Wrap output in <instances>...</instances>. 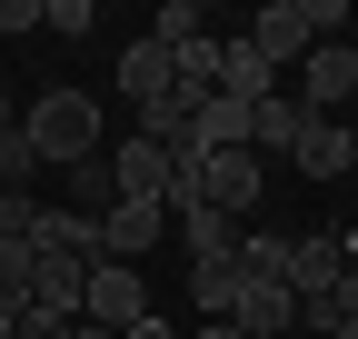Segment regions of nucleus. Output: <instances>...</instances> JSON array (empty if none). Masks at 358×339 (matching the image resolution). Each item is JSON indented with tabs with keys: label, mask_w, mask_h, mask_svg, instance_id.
Listing matches in <instances>:
<instances>
[{
	"label": "nucleus",
	"mask_w": 358,
	"mask_h": 339,
	"mask_svg": "<svg viewBox=\"0 0 358 339\" xmlns=\"http://www.w3.org/2000/svg\"><path fill=\"white\" fill-rule=\"evenodd\" d=\"M20 130L40 150V170H80V160H100V100L90 90H50V100L20 110Z\"/></svg>",
	"instance_id": "nucleus-1"
},
{
	"label": "nucleus",
	"mask_w": 358,
	"mask_h": 339,
	"mask_svg": "<svg viewBox=\"0 0 358 339\" xmlns=\"http://www.w3.org/2000/svg\"><path fill=\"white\" fill-rule=\"evenodd\" d=\"M80 319H90V329H110V339H120V329H140V319H150V279H140V270H120V260H90Z\"/></svg>",
	"instance_id": "nucleus-2"
},
{
	"label": "nucleus",
	"mask_w": 358,
	"mask_h": 339,
	"mask_svg": "<svg viewBox=\"0 0 358 339\" xmlns=\"http://www.w3.org/2000/svg\"><path fill=\"white\" fill-rule=\"evenodd\" d=\"M308 120H338L348 100H358V50H348V40H319V50H308L299 60V90H289Z\"/></svg>",
	"instance_id": "nucleus-3"
},
{
	"label": "nucleus",
	"mask_w": 358,
	"mask_h": 339,
	"mask_svg": "<svg viewBox=\"0 0 358 339\" xmlns=\"http://www.w3.org/2000/svg\"><path fill=\"white\" fill-rule=\"evenodd\" d=\"M159 230H169V209H159V200H110V220H100V260L140 270L150 249H159Z\"/></svg>",
	"instance_id": "nucleus-4"
},
{
	"label": "nucleus",
	"mask_w": 358,
	"mask_h": 339,
	"mask_svg": "<svg viewBox=\"0 0 358 339\" xmlns=\"http://www.w3.org/2000/svg\"><path fill=\"white\" fill-rule=\"evenodd\" d=\"M338 270H358V260H348V230H308V240H289V300H329Z\"/></svg>",
	"instance_id": "nucleus-5"
},
{
	"label": "nucleus",
	"mask_w": 358,
	"mask_h": 339,
	"mask_svg": "<svg viewBox=\"0 0 358 339\" xmlns=\"http://www.w3.org/2000/svg\"><path fill=\"white\" fill-rule=\"evenodd\" d=\"M239 40H249L268 70H289V60H308V50H319V40H308V0H268V11H259Z\"/></svg>",
	"instance_id": "nucleus-6"
},
{
	"label": "nucleus",
	"mask_w": 358,
	"mask_h": 339,
	"mask_svg": "<svg viewBox=\"0 0 358 339\" xmlns=\"http://www.w3.org/2000/svg\"><path fill=\"white\" fill-rule=\"evenodd\" d=\"M289 170H299V180H348V170H358V130H348V120H308L299 150H289Z\"/></svg>",
	"instance_id": "nucleus-7"
},
{
	"label": "nucleus",
	"mask_w": 358,
	"mask_h": 339,
	"mask_svg": "<svg viewBox=\"0 0 358 339\" xmlns=\"http://www.w3.org/2000/svg\"><path fill=\"white\" fill-rule=\"evenodd\" d=\"M30 249H40V260H100V220L40 200V209H30Z\"/></svg>",
	"instance_id": "nucleus-8"
},
{
	"label": "nucleus",
	"mask_w": 358,
	"mask_h": 339,
	"mask_svg": "<svg viewBox=\"0 0 358 339\" xmlns=\"http://www.w3.org/2000/svg\"><path fill=\"white\" fill-rule=\"evenodd\" d=\"M219 100H239V110H259V100H279V70H268L239 30H219Z\"/></svg>",
	"instance_id": "nucleus-9"
},
{
	"label": "nucleus",
	"mask_w": 358,
	"mask_h": 339,
	"mask_svg": "<svg viewBox=\"0 0 358 339\" xmlns=\"http://www.w3.org/2000/svg\"><path fill=\"white\" fill-rule=\"evenodd\" d=\"M110 190H120V200H159V209H169V150H150L140 130H129V140L110 150Z\"/></svg>",
	"instance_id": "nucleus-10"
},
{
	"label": "nucleus",
	"mask_w": 358,
	"mask_h": 339,
	"mask_svg": "<svg viewBox=\"0 0 358 339\" xmlns=\"http://www.w3.org/2000/svg\"><path fill=\"white\" fill-rule=\"evenodd\" d=\"M169 80H179V70H169V50L140 30V40L120 50V100H129V110H150V100H169Z\"/></svg>",
	"instance_id": "nucleus-11"
},
{
	"label": "nucleus",
	"mask_w": 358,
	"mask_h": 339,
	"mask_svg": "<svg viewBox=\"0 0 358 339\" xmlns=\"http://www.w3.org/2000/svg\"><path fill=\"white\" fill-rule=\"evenodd\" d=\"M299 130H308V110H299L289 90H279V100H259V110H249V160H259V170H268V160H289Z\"/></svg>",
	"instance_id": "nucleus-12"
},
{
	"label": "nucleus",
	"mask_w": 358,
	"mask_h": 339,
	"mask_svg": "<svg viewBox=\"0 0 358 339\" xmlns=\"http://www.w3.org/2000/svg\"><path fill=\"white\" fill-rule=\"evenodd\" d=\"M289 319H299V300H289L279 279H239V300H229V329H249V339H279Z\"/></svg>",
	"instance_id": "nucleus-13"
},
{
	"label": "nucleus",
	"mask_w": 358,
	"mask_h": 339,
	"mask_svg": "<svg viewBox=\"0 0 358 339\" xmlns=\"http://www.w3.org/2000/svg\"><path fill=\"white\" fill-rule=\"evenodd\" d=\"M169 220H179V240H189V260H229V249H239V220H229V209H169Z\"/></svg>",
	"instance_id": "nucleus-14"
},
{
	"label": "nucleus",
	"mask_w": 358,
	"mask_h": 339,
	"mask_svg": "<svg viewBox=\"0 0 358 339\" xmlns=\"http://www.w3.org/2000/svg\"><path fill=\"white\" fill-rule=\"evenodd\" d=\"M110 160H80V170H60V209H80V220H110Z\"/></svg>",
	"instance_id": "nucleus-15"
},
{
	"label": "nucleus",
	"mask_w": 358,
	"mask_h": 339,
	"mask_svg": "<svg viewBox=\"0 0 358 339\" xmlns=\"http://www.w3.org/2000/svg\"><path fill=\"white\" fill-rule=\"evenodd\" d=\"M229 300H239V260H189V310L229 319Z\"/></svg>",
	"instance_id": "nucleus-16"
},
{
	"label": "nucleus",
	"mask_w": 358,
	"mask_h": 339,
	"mask_svg": "<svg viewBox=\"0 0 358 339\" xmlns=\"http://www.w3.org/2000/svg\"><path fill=\"white\" fill-rule=\"evenodd\" d=\"M150 40H159V50H189V40H209V11H199V0H159Z\"/></svg>",
	"instance_id": "nucleus-17"
},
{
	"label": "nucleus",
	"mask_w": 358,
	"mask_h": 339,
	"mask_svg": "<svg viewBox=\"0 0 358 339\" xmlns=\"http://www.w3.org/2000/svg\"><path fill=\"white\" fill-rule=\"evenodd\" d=\"M40 30H60V40H90V30H100V0H40Z\"/></svg>",
	"instance_id": "nucleus-18"
},
{
	"label": "nucleus",
	"mask_w": 358,
	"mask_h": 339,
	"mask_svg": "<svg viewBox=\"0 0 358 339\" xmlns=\"http://www.w3.org/2000/svg\"><path fill=\"white\" fill-rule=\"evenodd\" d=\"M40 170V150H30V130H0V190H20Z\"/></svg>",
	"instance_id": "nucleus-19"
},
{
	"label": "nucleus",
	"mask_w": 358,
	"mask_h": 339,
	"mask_svg": "<svg viewBox=\"0 0 358 339\" xmlns=\"http://www.w3.org/2000/svg\"><path fill=\"white\" fill-rule=\"evenodd\" d=\"M30 209H40L30 190H0V240H30Z\"/></svg>",
	"instance_id": "nucleus-20"
},
{
	"label": "nucleus",
	"mask_w": 358,
	"mask_h": 339,
	"mask_svg": "<svg viewBox=\"0 0 358 339\" xmlns=\"http://www.w3.org/2000/svg\"><path fill=\"white\" fill-rule=\"evenodd\" d=\"M348 30V0H308V40H338Z\"/></svg>",
	"instance_id": "nucleus-21"
},
{
	"label": "nucleus",
	"mask_w": 358,
	"mask_h": 339,
	"mask_svg": "<svg viewBox=\"0 0 358 339\" xmlns=\"http://www.w3.org/2000/svg\"><path fill=\"white\" fill-rule=\"evenodd\" d=\"M40 30V0H0V40H30Z\"/></svg>",
	"instance_id": "nucleus-22"
},
{
	"label": "nucleus",
	"mask_w": 358,
	"mask_h": 339,
	"mask_svg": "<svg viewBox=\"0 0 358 339\" xmlns=\"http://www.w3.org/2000/svg\"><path fill=\"white\" fill-rule=\"evenodd\" d=\"M120 339H179V329H169V319H159V310H150V319H140V329H120Z\"/></svg>",
	"instance_id": "nucleus-23"
},
{
	"label": "nucleus",
	"mask_w": 358,
	"mask_h": 339,
	"mask_svg": "<svg viewBox=\"0 0 358 339\" xmlns=\"http://www.w3.org/2000/svg\"><path fill=\"white\" fill-rule=\"evenodd\" d=\"M199 339H249V329H229V319H199Z\"/></svg>",
	"instance_id": "nucleus-24"
},
{
	"label": "nucleus",
	"mask_w": 358,
	"mask_h": 339,
	"mask_svg": "<svg viewBox=\"0 0 358 339\" xmlns=\"http://www.w3.org/2000/svg\"><path fill=\"white\" fill-rule=\"evenodd\" d=\"M0 130H20V110H10V90H0Z\"/></svg>",
	"instance_id": "nucleus-25"
},
{
	"label": "nucleus",
	"mask_w": 358,
	"mask_h": 339,
	"mask_svg": "<svg viewBox=\"0 0 358 339\" xmlns=\"http://www.w3.org/2000/svg\"><path fill=\"white\" fill-rule=\"evenodd\" d=\"M70 339H110V329H90V319H70Z\"/></svg>",
	"instance_id": "nucleus-26"
},
{
	"label": "nucleus",
	"mask_w": 358,
	"mask_h": 339,
	"mask_svg": "<svg viewBox=\"0 0 358 339\" xmlns=\"http://www.w3.org/2000/svg\"><path fill=\"white\" fill-rule=\"evenodd\" d=\"M0 339H20V319H10V310H0Z\"/></svg>",
	"instance_id": "nucleus-27"
}]
</instances>
